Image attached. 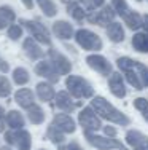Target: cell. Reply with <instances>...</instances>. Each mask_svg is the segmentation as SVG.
Segmentation results:
<instances>
[{
    "label": "cell",
    "instance_id": "obj_1",
    "mask_svg": "<svg viewBox=\"0 0 148 150\" xmlns=\"http://www.w3.org/2000/svg\"><path fill=\"white\" fill-rule=\"evenodd\" d=\"M119 70L124 74L128 83L134 86V90H143L148 88V67L140 61L131 58H118L116 61Z\"/></svg>",
    "mask_w": 148,
    "mask_h": 150
},
{
    "label": "cell",
    "instance_id": "obj_2",
    "mask_svg": "<svg viewBox=\"0 0 148 150\" xmlns=\"http://www.w3.org/2000/svg\"><path fill=\"white\" fill-rule=\"evenodd\" d=\"M91 107H93L94 112H96L100 118H104L107 121H112V123H115V125L128 126V125L131 123L129 117H126L121 110H118L115 105H112L107 99L100 98V96L93 98V101H91Z\"/></svg>",
    "mask_w": 148,
    "mask_h": 150
},
{
    "label": "cell",
    "instance_id": "obj_3",
    "mask_svg": "<svg viewBox=\"0 0 148 150\" xmlns=\"http://www.w3.org/2000/svg\"><path fill=\"white\" fill-rule=\"evenodd\" d=\"M65 86L73 98L89 99L94 96V88L91 86V83L78 75H69L65 80Z\"/></svg>",
    "mask_w": 148,
    "mask_h": 150
},
{
    "label": "cell",
    "instance_id": "obj_4",
    "mask_svg": "<svg viewBox=\"0 0 148 150\" xmlns=\"http://www.w3.org/2000/svg\"><path fill=\"white\" fill-rule=\"evenodd\" d=\"M88 144L96 147L97 150H128L124 144L116 141L115 137H104V136H97L94 133H84Z\"/></svg>",
    "mask_w": 148,
    "mask_h": 150
},
{
    "label": "cell",
    "instance_id": "obj_5",
    "mask_svg": "<svg viewBox=\"0 0 148 150\" xmlns=\"http://www.w3.org/2000/svg\"><path fill=\"white\" fill-rule=\"evenodd\" d=\"M19 23L29 30L30 37L34 40H37L38 43H43V45H51L49 30L46 29L45 24H41L40 21H29V19H19Z\"/></svg>",
    "mask_w": 148,
    "mask_h": 150
},
{
    "label": "cell",
    "instance_id": "obj_6",
    "mask_svg": "<svg viewBox=\"0 0 148 150\" xmlns=\"http://www.w3.org/2000/svg\"><path fill=\"white\" fill-rule=\"evenodd\" d=\"M75 40L76 43L81 46L83 50L88 51H99L102 50V40L97 34L88 30V29H80L75 32Z\"/></svg>",
    "mask_w": 148,
    "mask_h": 150
},
{
    "label": "cell",
    "instance_id": "obj_7",
    "mask_svg": "<svg viewBox=\"0 0 148 150\" xmlns=\"http://www.w3.org/2000/svg\"><path fill=\"white\" fill-rule=\"evenodd\" d=\"M5 141L6 144L15 145L18 150H30L32 147V139L30 134L24 129H11L5 133Z\"/></svg>",
    "mask_w": 148,
    "mask_h": 150
},
{
    "label": "cell",
    "instance_id": "obj_8",
    "mask_svg": "<svg viewBox=\"0 0 148 150\" xmlns=\"http://www.w3.org/2000/svg\"><path fill=\"white\" fill-rule=\"evenodd\" d=\"M78 121L84 129V133H96L102 128L100 118L97 117V113L94 112L93 107H84L78 115Z\"/></svg>",
    "mask_w": 148,
    "mask_h": 150
},
{
    "label": "cell",
    "instance_id": "obj_9",
    "mask_svg": "<svg viewBox=\"0 0 148 150\" xmlns=\"http://www.w3.org/2000/svg\"><path fill=\"white\" fill-rule=\"evenodd\" d=\"M116 11L113 10V6H102L100 10H96V11H91V15H88L86 19L89 21L91 24H97V26H104L107 27L110 23H113Z\"/></svg>",
    "mask_w": 148,
    "mask_h": 150
},
{
    "label": "cell",
    "instance_id": "obj_10",
    "mask_svg": "<svg viewBox=\"0 0 148 150\" xmlns=\"http://www.w3.org/2000/svg\"><path fill=\"white\" fill-rule=\"evenodd\" d=\"M86 62L93 70H96L97 74L104 75V77H108V75L113 74L112 72V64L100 54H89L86 58Z\"/></svg>",
    "mask_w": 148,
    "mask_h": 150
},
{
    "label": "cell",
    "instance_id": "obj_11",
    "mask_svg": "<svg viewBox=\"0 0 148 150\" xmlns=\"http://www.w3.org/2000/svg\"><path fill=\"white\" fill-rule=\"evenodd\" d=\"M48 56H49V61L53 62V66L56 67V70L59 72V75L70 74V70H72V64H70V61L67 59L62 53H59L58 50L51 48L48 51Z\"/></svg>",
    "mask_w": 148,
    "mask_h": 150
},
{
    "label": "cell",
    "instance_id": "obj_12",
    "mask_svg": "<svg viewBox=\"0 0 148 150\" xmlns=\"http://www.w3.org/2000/svg\"><path fill=\"white\" fill-rule=\"evenodd\" d=\"M35 74L46 78L49 83H58L59 81V72L56 70V67L53 66L51 61H40L35 66Z\"/></svg>",
    "mask_w": 148,
    "mask_h": 150
},
{
    "label": "cell",
    "instance_id": "obj_13",
    "mask_svg": "<svg viewBox=\"0 0 148 150\" xmlns=\"http://www.w3.org/2000/svg\"><path fill=\"white\" fill-rule=\"evenodd\" d=\"M126 142L132 150H148V136L137 129H129L126 133Z\"/></svg>",
    "mask_w": 148,
    "mask_h": 150
},
{
    "label": "cell",
    "instance_id": "obj_14",
    "mask_svg": "<svg viewBox=\"0 0 148 150\" xmlns=\"http://www.w3.org/2000/svg\"><path fill=\"white\" fill-rule=\"evenodd\" d=\"M51 125L54 128H58L59 131H62L64 134H70V133H73V131L76 129L75 121L72 120L70 115H67V113H58V115H54Z\"/></svg>",
    "mask_w": 148,
    "mask_h": 150
},
{
    "label": "cell",
    "instance_id": "obj_15",
    "mask_svg": "<svg viewBox=\"0 0 148 150\" xmlns=\"http://www.w3.org/2000/svg\"><path fill=\"white\" fill-rule=\"evenodd\" d=\"M108 88H110L112 94L116 96V98H119V99H123L126 94H128L124 80H123V75L118 74V72L110 75V78H108Z\"/></svg>",
    "mask_w": 148,
    "mask_h": 150
},
{
    "label": "cell",
    "instance_id": "obj_16",
    "mask_svg": "<svg viewBox=\"0 0 148 150\" xmlns=\"http://www.w3.org/2000/svg\"><path fill=\"white\" fill-rule=\"evenodd\" d=\"M54 101H56L54 102L56 107H58L59 110H62L64 113L73 112L75 107H76V104L72 99V96H70V93H67V91H59L58 94L54 96Z\"/></svg>",
    "mask_w": 148,
    "mask_h": 150
},
{
    "label": "cell",
    "instance_id": "obj_17",
    "mask_svg": "<svg viewBox=\"0 0 148 150\" xmlns=\"http://www.w3.org/2000/svg\"><path fill=\"white\" fill-rule=\"evenodd\" d=\"M22 48H24V53L27 54V58H30L32 61H37V59H41L45 56L43 50L40 48L37 40H34L32 37H27L22 43Z\"/></svg>",
    "mask_w": 148,
    "mask_h": 150
},
{
    "label": "cell",
    "instance_id": "obj_18",
    "mask_svg": "<svg viewBox=\"0 0 148 150\" xmlns=\"http://www.w3.org/2000/svg\"><path fill=\"white\" fill-rule=\"evenodd\" d=\"M53 34L58 38H61V40H69V38H72L75 35V32H73V27L70 23H67V21H56L53 24Z\"/></svg>",
    "mask_w": 148,
    "mask_h": 150
},
{
    "label": "cell",
    "instance_id": "obj_19",
    "mask_svg": "<svg viewBox=\"0 0 148 150\" xmlns=\"http://www.w3.org/2000/svg\"><path fill=\"white\" fill-rule=\"evenodd\" d=\"M15 101L19 104L22 109H29L30 105L35 104V98H34V93L27 88H22V90L16 91L15 94Z\"/></svg>",
    "mask_w": 148,
    "mask_h": 150
},
{
    "label": "cell",
    "instance_id": "obj_20",
    "mask_svg": "<svg viewBox=\"0 0 148 150\" xmlns=\"http://www.w3.org/2000/svg\"><path fill=\"white\" fill-rule=\"evenodd\" d=\"M121 18H123V21H124L126 26H128L129 29H132V30H135V29H139V27H142V24H143V18L140 16L137 11L131 10V8H129Z\"/></svg>",
    "mask_w": 148,
    "mask_h": 150
},
{
    "label": "cell",
    "instance_id": "obj_21",
    "mask_svg": "<svg viewBox=\"0 0 148 150\" xmlns=\"http://www.w3.org/2000/svg\"><path fill=\"white\" fill-rule=\"evenodd\" d=\"M15 19H16V13L11 6H8V5L0 6V29L13 26Z\"/></svg>",
    "mask_w": 148,
    "mask_h": 150
},
{
    "label": "cell",
    "instance_id": "obj_22",
    "mask_svg": "<svg viewBox=\"0 0 148 150\" xmlns=\"http://www.w3.org/2000/svg\"><path fill=\"white\" fill-rule=\"evenodd\" d=\"M107 37L110 38L113 43H121L124 40V29L119 23H110L107 26Z\"/></svg>",
    "mask_w": 148,
    "mask_h": 150
},
{
    "label": "cell",
    "instance_id": "obj_23",
    "mask_svg": "<svg viewBox=\"0 0 148 150\" xmlns=\"http://www.w3.org/2000/svg\"><path fill=\"white\" fill-rule=\"evenodd\" d=\"M35 88H37V96H38V99H40V101L49 102L51 99H54L56 93H54V88H53L51 83L41 81V83H38Z\"/></svg>",
    "mask_w": 148,
    "mask_h": 150
},
{
    "label": "cell",
    "instance_id": "obj_24",
    "mask_svg": "<svg viewBox=\"0 0 148 150\" xmlns=\"http://www.w3.org/2000/svg\"><path fill=\"white\" fill-rule=\"evenodd\" d=\"M132 46L139 53H148V32H139L134 35Z\"/></svg>",
    "mask_w": 148,
    "mask_h": 150
},
{
    "label": "cell",
    "instance_id": "obj_25",
    "mask_svg": "<svg viewBox=\"0 0 148 150\" xmlns=\"http://www.w3.org/2000/svg\"><path fill=\"white\" fill-rule=\"evenodd\" d=\"M6 125H8L11 129H22L24 126V117L21 112L18 110H10L6 113Z\"/></svg>",
    "mask_w": 148,
    "mask_h": 150
},
{
    "label": "cell",
    "instance_id": "obj_26",
    "mask_svg": "<svg viewBox=\"0 0 148 150\" xmlns=\"http://www.w3.org/2000/svg\"><path fill=\"white\" fill-rule=\"evenodd\" d=\"M27 110V118H29V121L32 125H40V123H43L45 121V112H43V109L41 107H38V105H30L29 109H26Z\"/></svg>",
    "mask_w": 148,
    "mask_h": 150
},
{
    "label": "cell",
    "instance_id": "obj_27",
    "mask_svg": "<svg viewBox=\"0 0 148 150\" xmlns=\"http://www.w3.org/2000/svg\"><path fill=\"white\" fill-rule=\"evenodd\" d=\"M67 13H69L73 19H76V21H83V19H86V18H88L86 10H84L83 6L76 2V0H75V2H70L69 5H67Z\"/></svg>",
    "mask_w": 148,
    "mask_h": 150
},
{
    "label": "cell",
    "instance_id": "obj_28",
    "mask_svg": "<svg viewBox=\"0 0 148 150\" xmlns=\"http://www.w3.org/2000/svg\"><path fill=\"white\" fill-rule=\"evenodd\" d=\"M37 3H38V6H40V10L43 11L45 16H48V18L56 16L58 8H56V5H54L53 0H37Z\"/></svg>",
    "mask_w": 148,
    "mask_h": 150
},
{
    "label": "cell",
    "instance_id": "obj_29",
    "mask_svg": "<svg viewBox=\"0 0 148 150\" xmlns=\"http://www.w3.org/2000/svg\"><path fill=\"white\" fill-rule=\"evenodd\" d=\"M30 80V75L27 72L26 69H22V67H18V69L13 70V81H15L16 85H19V86H22V85L29 83Z\"/></svg>",
    "mask_w": 148,
    "mask_h": 150
},
{
    "label": "cell",
    "instance_id": "obj_30",
    "mask_svg": "<svg viewBox=\"0 0 148 150\" xmlns=\"http://www.w3.org/2000/svg\"><path fill=\"white\" fill-rule=\"evenodd\" d=\"M46 136H48L49 141H51L53 144H56V145H61L62 142H64V133H62V131H59L58 128H54L53 125H49V126H48Z\"/></svg>",
    "mask_w": 148,
    "mask_h": 150
},
{
    "label": "cell",
    "instance_id": "obj_31",
    "mask_svg": "<svg viewBox=\"0 0 148 150\" xmlns=\"http://www.w3.org/2000/svg\"><path fill=\"white\" fill-rule=\"evenodd\" d=\"M76 2H78L84 10H88V11H96L100 6H104L105 0H76Z\"/></svg>",
    "mask_w": 148,
    "mask_h": 150
},
{
    "label": "cell",
    "instance_id": "obj_32",
    "mask_svg": "<svg viewBox=\"0 0 148 150\" xmlns=\"http://www.w3.org/2000/svg\"><path fill=\"white\" fill-rule=\"evenodd\" d=\"M10 93H11V85H10L8 78L0 75V98H6V96H10Z\"/></svg>",
    "mask_w": 148,
    "mask_h": 150
},
{
    "label": "cell",
    "instance_id": "obj_33",
    "mask_svg": "<svg viewBox=\"0 0 148 150\" xmlns=\"http://www.w3.org/2000/svg\"><path fill=\"white\" fill-rule=\"evenodd\" d=\"M112 6H113V10L116 11V15H119V16H123L129 10L126 0H112Z\"/></svg>",
    "mask_w": 148,
    "mask_h": 150
},
{
    "label": "cell",
    "instance_id": "obj_34",
    "mask_svg": "<svg viewBox=\"0 0 148 150\" xmlns=\"http://www.w3.org/2000/svg\"><path fill=\"white\" fill-rule=\"evenodd\" d=\"M8 37L11 40H19L22 37V27L18 26V24H13V26L8 27Z\"/></svg>",
    "mask_w": 148,
    "mask_h": 150
},
{
    "label": "cell",
    "instance_id": "obj_35",
    "mask_svg": "<svg viewBox=\"0 0 148 150\" xmlns=\"http://www.w3.org/2000/svg\"><path fill=\"white\" fill-rule=\"evenodd\" d=\"M134 107H135L137 110H148V101L145 98H137L134 99Z\"/></svg>",
    "mask_w": 148,
    "mask_h": 150
},
{
    "label": "cell",
    "instance_id": "obj_36",
    "mask_svg": "<svg viewBox=\"0 0 148 150\" xmlns=\"http://www.w3.org/2000/svg\"><path fill=\"white\" fill-rule=\"evenodd\" d=\"M5 125H6V113L3 110V107L0 105V131L5 129Z\"/></svg>",
    "mask_w": 148,
    "mask_h": 150
},
{
    "label": "cell",
    "instance_id": "obj_37",
    "mask_svg": "<svg viewBox=\"0 0 148 150\" xmlns=\"http://www.w3.org/2000/svg\"><path fill=\"white\" fill-rule=\"evenodd\" d=\"M104 133L107 137H116V128L113 126H105L104 128Z\"/></svg>",
    "mask_w": 148,
    "mask_h": 150
},
{
    "label": "cell",
    "instance_id": "obj_38",
    "mask_svg": "<svg viewBox=\"0 0 148 150\" xmlns=\"http://www.w3.org/2000/svg\"><path fill=\"white\" fill-rule=\"evenodd\" d=\"M8 70H10L8 62H6V61H3V59H0V72H2V74H6Z\"/></svg>",
    "mask_w": 148,
    "mask_h": 150
},
{
    "label": "cell",
    "instance_id": "obj_39",
    "mask_svg": "<svg viewBox=\"0 0 148 150\" xmlns=\"http://www.w3.org/2000/svg\"><path fill=\"white\" fill-rule=\"evenodd\" d=\"M67 150H83V149L78 142H70V144L67 145Z\"/></svg>",
    "mask_w": 148,
    "mask_h": 150
},
{
    "label": "cell",
    "instance_id": "obj_40",
    "mask_svg": "<svg viewBox=\"0 0 148 150\" xmlns=\"http://www.w3.org/2000/svg\"><path fill=\"white\" fill-rule=\"evenodd\" d=\"M21 2H22V5L26 6V8H29V10L34 8V0H21Z\"/></svg>",
    "mask_w": 148,
    "mask_h": 150
},
{
    "label": "cell",
    "instance_id": "obj_41",
    "mask_svg": "<svg viewBox=\"0 0 148 150\" xmlns=\"http://www.w3.org/2000/svg\"><path fill=\"white\" fill-rule=\"evenodd\" d=\"M142 27L145 29V32H148V15L143 18V24H142Z\"/></svg>",
    "mask_w": 148,
    "mask_h": 150
},
{
    "label": "cell",
    "instance_id": "obj_42",
    "mask_svg": "<svg viewBox=\"0 0 148 150\" xmlns=\"http://www.w3.org/2000/svg\"><path fill=\"white\" fill-rule=\"evenodd\" d=\"M142 117L148 121V110H143V113H142Z\"/></svg>",
    "mask_w": 148,
    "mask_h": 150
},
{
    "label": "cell",
    "instance_id": "obj_43",
    "mask_svg": "<svg viewBox=\"0 0 148 150\" xmlns=\"http://www.w3.org/2000/svg\"><path fill=\"white\" fill-rule=\"evenodd\" d=\"M0 150H13V149H10V147H0Z\"/></svg>",
    "mask_w": 148,
    "mask_h": 150
},
{
    "label": "cell",
    "instance_id": "obj_44",
    "mask_svg": "<svg viewBox=\"0 0 148 150\" xmlns=\"http://www.w3.org/2000/svg\"><path fill=\"white\" fill-rule=\"evenodd\" d=\"M135 2H142V0H135Z\"/></svg>",
    "mask_w": 148,
    "mask_h": 150
},
{
    "label": "cell",
    "instance_id": "obj_45",
    "mask_svg": "<svg viewBox=\"0 0 148 150\" xmlns=\"http://www.w3.org/2000/svg\"><path fill=\"white\" fill-rule=\"evenodd\" d=\"M40 150H45V149H40Z\"/></svg>",
    "mask_w": 148,
    "mask_h": 150
}]
</instances>
